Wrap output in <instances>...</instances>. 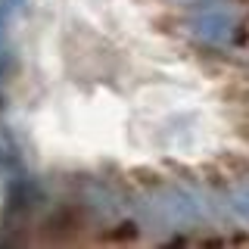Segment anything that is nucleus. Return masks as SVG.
Instances as JSON below:
<instances>
[{
    "instance_id": "1",
    "label": "nucleus",
    "mask_w": 249,
    "mask_h": 249,
    "mask_svg": "<svg viewBox=\"0 0 249 249\" xmlns=\"http://www.w3.org/2000/svg\"><path fill=\"white\" fill-rule=\"evenodd\" d=\"M119 228L122 231H115L109 240H134L137 237V228H134V224H119Z\"/></svg>"
}]
</instances>
